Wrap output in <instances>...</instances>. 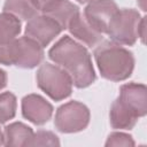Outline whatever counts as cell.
<instances>
[{
    "label": "cell",
    "mask_w": 147,
    "mask_h": 147,
    "mask_svg": "<svg viewBox=\"0 0 147 147\" xmlns=\"http://www.w3.org/2000/svg\"><path fill=\"white\" fill-rule=\"evenodd\" d=\"M49 59L62 67L78 88L90 86L95 80V72L87 49L69 36L62 37L48 52Z\"/></svg>",
    "instance_id": "6da1fadb"
},
{
    "label": "cell",
    "mask_w": 147,
    "mask_h": 147,
    "mask_svg": "<svg viewBox=\"0 0 147 147\" xmlns=\"http://www.w3.org/2000/svg\"><path fill=\"white\" fill-rule=\"evenodd\" d=\"M94 59L101 76L113 82L129 78L134 68L132 53L118 44L110 41H105L96 47Z\"/></svg>",
    "instance_id": "7a4b0ae2"
},
{
    "label": "cell",
    "mask_w": 147,
    "mask_h": 147,
    "mask_svg": "<svg viewBox=\"0 0 147 147\" xmlns=\"http://www.w3.org/2000/svg\"><path fill=\"white\" fill-rule=\"evenodd\" d=\"M37 84L51 99L63 100L71 94L72 80L68 72L54 64L44 63L37 71Z\"/></svg>",
    "instance_id": "3957f363"
},
{
    "label": "cell",
    "mask_w": 147,
    "mask_h": 147,
    "mask_svg": "<svg viewBox=\"0 0 147 147\" xmlns=\"http://www.w3.org/2000/svg\"><path fill=\"white\" fill-rule=\"evenodd\" d=\"M140 21V14L136 9H118L110 20L106 33L110 37L113 42L131 46L138 38Z\"/></svg>",
    "instance_id": "277c9868"
},
{
    "label": "cell",
    "mask_w": 147,
    "mask_h": 147,
    "mask_svg": "<svg viewBox=\"0 0 147 147\" xmlns=\"http://www.w3.org/2000/svg\"><path fill=\"white\" fill-rule=\"evenodd\" d=\"M90 122L88 108L78 102L70 101L62 105L55 114L54 125L63 133H74L84 130Z\"/></svg>",
    "instance_id": "5b68a950"
},
{
    "label": "cell",
    "mask_w": 147,
    "mask_h": 147,
    "mask_svg": "<svg viewBox=\"0 0 147 147\" xmlns=\"http://www.w3.org/2000/svg\"><path fill=\"white\" fill-rule=\"evenodd\" d=\"M118 10L113 0H91L84 9L87 23L99 33H106L109 22Z\"/></svg>",
    "instance_id": "8992f818"
},
{
    "label": "cell",
    "mask_w": 147,
    "mask_h": 147,
    "mask_svg": "<svg viewBox=\"0 0 147 147\" xmlns=\"http://www.w3.org/2000/svg\"><path fill=\"white\" fill-rule=\"evenodd\" d=\"M62 31V28L46 15H36L25 26V36L37 41L41 47L47 46Z\"/></svg>",
    "instance_id": "52a82bcc"
},
{
    "label": "cell",
    "mask_w": 147,
    "mask_h": 147,
    "mask_svg": "<svg viewBox=\"0 0 147 147\" xmlns=\"http://www.w3.org/2000/svg\"><path fill=\"white\" fill-rule=\"evenodd\" d=\"M42 57V47L37 41L26 36L14 39V65L31 69L38 65Z\"/></svg>",
    "instance_id": "ba28073f"
},
{
    "label": "cell",
    "mask_w": 147,
    "mask_h": 147,
    "mask_svg": "<svg viewBox=\"0 0 147 147\" xmlns=\"http://www.w3.org/2000/svg\"><path fill=\"white\" fill-rule=\"evenodd\" d=\"M117 100L138 117H142L147 113V91L144 84L129 83L122 85Z\"/></svg>",
    "instance_id": "9c48e42d"
},
{
    "label": "cell",
    "mask_w": 147,
    "mask_h": 147,
    "mask_svg": "<svg viewBox=\"0 0 147 147\" xmlns=\"http://www.w3.org/2000/svg\"><path fill=\"white\" fill-rule=\"evenodd\" d=\"M23 116L37 125H42L51 118L53 107L42 96L37 94H29L22 100Z\"/></svg>",
    "instance_id": "30bf717a"
},
{
    "label": "cell",
    "mask_w": 147,
    "mask_h": 147,
    "mask_svg": "<svg viewBox=\"0 0 147 147\" xmlns=\"http://www.w3.org/2000/svg\"><path fill=\"white\" fill-rule=\"evenodd\" d=\"M70 33L76 37L78 40L83 41L87 46L92 47L95 46L98 42L102 40V34L96 32L85 20V17L80 14L77 13L69 22L68 28H67Z\"/></svg>",
    "instance_id": "8fae6325"
},
{
    "label": "cell",
    "mask_w": 147,
    "mask_h": 147,
    "mask_svg": "<svg viewBox=\"0 0 147 147\" xmlns=\"http://www.w3.org/2000/svg\"><path fill=\"white\" fill-rule=\"evenodd\" d=\"M41 13L54 20L62 28V30H64L68 28L70 20L79 13V8L68 0H57Z\"/></svg>",
    "instance_id": "7c38bea8"
},
{
    "label": "cell",
    "mask_w": 147,
    "mask_h": 147,
    "mask_svg": "<svg viewBox=\"0 0 147 147\" xmlns=\"http://www.w3.org/2000/svg\"><path fill=\"white\" fill-rule=\"evenodd\" d=\"M33 131L31 127L23 123L16 122L7 125L3 131V145L5 146H29Z\"/></svg>",
    "instance_id": "4fadbf2b"
},
{
    "label": "cell",
    "mask_w": 147,
    "mask_h": 147,
    "mask_svg": "<svg viewBox=\"0 0 147 147\" xmlns=\"http://www.w3.org/2000/svg\"><path fill=\"white\" fill-rule=\"evenodd\" d=\"M109 116H110L111 126L114 129H123V130L132 129L139 118L134 113H132L130 109L123 106L117 99L114 101V103L110 107Z\"/></svg>",
    "instance_id": "5bb4252c"
},
{
    "label": "cell",
    "mask_w": 147,
    "mask_h": 147,
    "mask_svg": "<svg viewBox=\"0 0 147 147\" xmlns=\"http://www.w3.org/2000/svg\"><path fill=\"white\" fill-rule=\"evenodd\" d=\"M3 11L9 13L22 21H29L38 15V9L32 0H6Z\"/></svg>",
    "instance_id": "9a60e30c"
},
{
    "label": "cell",
    "mask_w": 147,
    "mask_h": 147,
    "mask_svg": "<svg viewBox=\"0 0 147 147\" xmlns=\"http://www.w3.org/2000/svg\"><path fill=\"white\" fill-rule=\"evenodd\" d=\"M21 22L17 17L9 13L0 14V44L9 42L20 34Z\"/></svg>",
    "instance_id": "2e32d148"
},
{
    "label": "cell",
    "mask_w": 147,
    "mask_h": 147,
    "mask_svg": "<svg viewBox=\"0 0 147 147\" xmlns=\"http://www.w3.org/2000/svg\"><path fill=\"white\" fill-rule=\"evenodd\" d=\"M16 113V98L10 92L0 94V124L11 119Z\"/></svg>",
    "instance_id": "e0dca14e"
},
{
    "label": "cell",
    "mask_w": 147,
    "mask_h": 147,
    "mask_svg": "<svg viewBox=\"0 0 147 147\" xmlns=\"http://www.w3.org/2000/svg\"><path fill=\"white\" fill-rule=\"evenodd\" d=\"M29 146H60V141L53 132L40 130L33 133Z\"/></svg>",
    "instance_id": "ac0fdd59"
},
{
    "label": "cell",
    "mask_w": 147,
    "mask_h": 147,
    "mask_svg": "<svg viewBox=\"0 0 147 147\" xmlns=\"http://www.w3.org/2000/svg\"><path fill=\"white\" fill-rule=\"evenodd\" d=\"M106 146H134V141L132 140V137L129 134L122 132H114L108 137Z\"/></svg>",
    "instance_id": "d6986e66"
},
{
    "label": "cell",
    "mask_w": 147,
    "mask_h": 147,
    "mask_svg": "<svg viewBox=\"0 0 147 147\" xmlns=\"http://www.w3.org/2000/svg\"><path fill=\"white\" fill-rule=\"evenodd\" d=\"M55 1H57V0H32V2L34 3V6L37 7V9L39 11H44L47 7H49Z\"/></svg>",
    "instance_id": "ffe728a7"
},
{
    "label": "cell",
    "mask_w": 147,
    "mask_h": 147,
    "mask_svg": "<svg viewBox=\"0 0 147 147\" xmlns=\"http://www.w3.org/2000/svg\"><path fill=\"white\" fill-rule=\"evenodd\" d=\"M146 17H141V21L139 23V28H138V37L141 39V41H145V25H146Z\"/></svg>",
    "instance_id": "44dd1931"
},
{
    "label": "cell",
    "mask_w": 147,
    "mask_h": 147,
    "mask_svg": "<svg viewBox=\"0 0 147 147\" xmlns=\"http://www.w3.org/2000/svg\"><path fill=\"white\" fill-rule=\"evenodd\" d=\"M6 83H7V75L2 69H0V90L6 86Z\"/></svg>",
    "instance_id": "7402d4cb"
},
{
    "label": "cell",
    "mask_w": 147,
    "mask_h": 147,
    "mask_svg": "<svg viewBox=\"0 0 147 147\" xmlns=\"http://www.w3.org/2000/svg\"><path fill=\"white\" fill-rule=\"evenodd\" d=\"M137 2L139 3V6H140V8L145 11L146 10V0H137Z\"/></svg>",
    "instance_id": "603a6c76"
},
{
    "label": "cell",
    "mask_w": 147,
    "mask_h": 147,
    "mask_svg": "<svg viewBox=\"0 0 147 147\" xmlns=\"http://www.w3.org/2000/svg\"><path fill=\"white\" fill-rule=\"evenodd\" d=\"M0 145H3V133L0 130Z\"/></svg>",
    "instance_id": "cb8c5ba5"
},
{
    "label": "cell",
    "mask_w": 147,
    "mask_h": 147,
    "mask_svg": "<svg viewBox=\"0 0 147 147\" xmlns=\"http://www.w3.org/2000/svg\"><path fill=\"white\" fill-rule=\"evenodd\" d=\"M78 2H80V3H84V2H87V1H91V0H77Z\"/></svg>",
    "instance_id": "d4e9b609"
}]
</instances>
